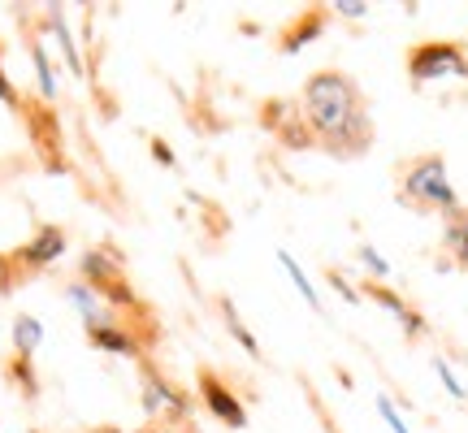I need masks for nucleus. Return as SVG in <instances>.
<instances>
[{"mask_svg":"<svg viewBox=\"0 0 468 433\" xmlns=\"http://www.w3.org/2000/svg\"><path fill=\"white\" fill-rule=\"evenodd\" d=\"M300 121L303 139L321 143L343 161L365 156L373 143V117H368L365 91L343 69H317L300 91Z\"/></svg>","mask_w":468,"mask_h":433,"instance_id":"nucleus-1","label":"nucleus"},{"mask_svg":"<svg viewBox=\"0 0 468 433\" xmlns=\"http://www.w3.org/2000/svg\"><path fill=\"white\" fill-rule=\"evenodd\" d=\"M399 200L420 208V213H442V216L460 213L455 186H452V178H447V161H442L438 152L412 156V161L399 169Z\"/></svg>","mask_w":468,"mask_h":433,"instance_id":"nucleus-2","label":"nucleus"},{"mask_svg":"<svg viewBox=\"0 0 468 433\" xmlns=\"http://www.w3.org/2000/svg\"><path fill=\"white\" fill-rule=\"evenodd\" d=\"M408 74L412 83H434V79H460L468 74V52L455 39H425L408 48Z\"/></svg>","mask_w":468,"mask_h":433,"instance_id":"nucleus-3","label":"nucleus"},{"mask_svg":"<svg viewBox=\"0 0 468 433\" xmlns=\"http://www.w3.org/2000/svg\"><path fill=\"white\" fill-rule=\"evenodd\" d=\"M144 412L165 425H183L191 417V399L174 382H165L156 368H144Z\"/></svg>","mask_w":468,"mask_h":433,"instance_id":"nucleus-4","label":"nucleus"},{"mask_svg":"<svg viewBox=\"0 0 468 433\" xmlns=\"http://www.w3.org/2000/svg\"><path fill=\"white\" fill-rule=\"evenodd\" d=\"M200 399H204V407H208V417L221 420V425H230V429H243V425H248V407L239 403V395L221 382L213 368L200 373Z\"/></svg>","mask_w":468,"mask_h":433,"instance_id":"nucleus-5","label":"nucleus"},{"mask_svg":"<svg viewBox=\"0 0 468 433\" xmlns=\"http://www.w3.org/2000/svg\"><path fill=\"white\" fill-rule=\"evenodd\" d=\"M368 300L373 303H382L386 312H390V317L399 321L403 330H408V338H425V333H430V325H425V317H420L417 308H412V303H403L399 295H395V290H390V286H382V282H368V290H365Z\"/></svg>","mask_w":468,"mask_h":433,"instance_id":"nucleus-6","label":"nucleus"},{"mask_svg":"<svg viewBox=\"0 0 468 433\" xmlns=\"http://www.w3.org/2000/svg\"><path fill=\"white\" fill-rule=\"evenodd\" d=\"M61 256H66V230H61V226H44L27 248L17 251V260L27 269H44V265H52V260H61Z\"/></svg>","mask_w":468,"mask_h":433,"instance_id":"nucleus-7","label":"nucleus"},{"mask_svg":"<svg viewBox=\"0 0 468 433\" xmlns=\"http://www.w3.org/2000/svg\"><path fill=\"white\" fill-rule=\"evenodd\" d=\"M66 300L79 308V317H83L87 330H96V325H113V308H109V300H104L96 286L74 282V286L66 290Z\"/></svg>","mask_w":468,"mask_h":433,"instance_id":"nucleus-8","label":"nucleus"},{"mask_svg":"<svg viewBox=\"0 0 468 433\" xmlns=\"http://www.w3.org/2000/svg\"><path fill=\"white\" fill-rule=\"evenodd\" d=\"M87 338H91L101 351H113V355H139L134 333H126L122 325H96V330H87Z\"/></svg>","mask_w":468,"mask_h":433,"instance_id":"nucleus-9","label":"nucleus"},{"mask_svg":"<svg viewBox=\"0 0 468 433\" xmlns=\"http://www.w3.org/2000/svg\"><path fill=\"white\" fill-rule=\"evenodd\" d=\"M321 26H325V14H321V9H308V14L282 35V52H300L303 44H308V35H317Z\"/></svg>","mask_w":468,"mask_h":433,"instance_id":"nucleus-10","label":"nucleus"},{"mask_svg":"<svg viewBox=\"0 0 468 433\" xmlns=\"http://www.w3.org/2000/svg\"><path fill=\"white\" fill-rule=\"evenodd\" d=\"M39 343H44V325L35 317H17L14 321V351L22 355V360H31L35 351H39Z\"/></svg>","mask_w":468,"mask_h":433,"instance_id":"nucleus-11","label":"nucleus"},{"mask_svg":"<svg viewBox=\"0 0 468 433\" xmlns=\"http://www.w3.org/2000/svg\"><path fill=\"white\" fill-rule=\"evenodd\" d=\"M278 265H282L286 273H291V282H295V290H300V295H303V303H308L313 312H321V295H317V286L308 282V273H303V269H300V260H295L291 251H278Z\"/></svg>","mask_w":468,"mask_h":433,"instance_id":"nucleus-12","label":"nucleus"},{"mask_svg":"<svg viewBox=\"0 0 468 433\" xmlns=\"http://www.w3.org/2000/svg\"><path fill=\"white\" fill-rule=\"evenodd\" d=\"M221 308H226V330H230L234 338L243 343V351H248V355H256V360H261V343H256V333H251L248 325L239 321V312H234V303H230V300H221Z\"/></svg>","mask_w":468,"mask_h":433,"instance_id":"nucleus-13","label":"nucleus"},{"mask_svg":"<svg viewBox=\"0 0 468 433\" xmlns=\"http://www.w3.org/2000/svg\"><path fill=\"white\" fill-rule=\"evenodd\" d=\"M31 57H35V69H39V87H44V96H57V79H52V66L48 57H44V44H31Z\"/></svg>","mask_w":468,"mask_h":433,"instance_id":"nucleus-14","label":"nucleus"},{"mask_svg":"<svg viewBox=\"0 0 468 433\" xmlns=\"http://www.w3.org/2000/svg\"><path fill=\"white\" fill-rule=\"evenodd\" d=\"M378 412H382V417H386V425H390V433H408V425H403L399 407L390 403V395H378Z\"/></svg>","mask_w":468,"mask_h":433,"instance_id":"nucleus-15","label":"nucleus"},{"mask_svg":"<svg viewBox=\"0 0 468 433\" xmlns=\"http://www.w3.org/2000/svg\"><path fill=\"white\" fill-rule=\"evenodd\" d=\"M434 373H438V377H442V385H447V390H452L455 399H468V390H464V385H460V382H455L452 364H447V360H442V355H438V360H434Z\"/></svg>","mask_w":468,"mask_h":433,"instance_id":"nucleus-16","label":"nucleus"},{"mask_svg":"<svg viewBox=\"0 0 468 433\" xmlns=\"http://www.w3.org/2000/svg\"><path fill=\"white\" fill-rule=\"evenodd\" d=\"M360 260H365V265L373 269L378 278H390V265H386V260H382V256H378L373 248H360Z\"/></svg>","mask_w":468,"mask_h":433,"instance_id":"nucleus-17","label":"nucleus"},{"mask_svg":"<svg viewBox=\"0 0 468 433\" xmlns=\"http://www.w3.org/2000/svg\"><path fill=\"white\" fill-rule=\"evenodd\" d=\"M335 9H338L343 17H365V5H360V0H338Z\"/></svg>","mask_w":468,"mask_h":433,"instance_id":"nucleus-18","label":"nucleus"},{"mask_svg":"<svg viewBox=\"0 0 468 433\" xmlns=\"http://www.w3.org/2000/svg\"><path fill=\"white\" fill-rule=\"evenodd\" d=\"M330 282H335V290H338V295H343V300H351V303L360 300V290H351V286H347V278H338V273H330Z\"/></svg>","mask_w":468,"mask_h":433,"instance_id":"nucleus-19","label":"nucleus"},{"mask_svg":"<svg viewBox=\"0 0 468 433\" xmlns=\"http://www.w3.org/2000/svg\"><path fill=\"white\" fill-rule=\"evenodd\" d=\"M0 100H14V87L5 83V74H0Z\"/></svg>","mask_w":468,"mask_h":433,"instance_id":"nucleus-20","label":"nucleus"},{"mask_svg":"<svg viewBox=\"0 0 468 433\" xmlns=\"http://www.w3.org/2000/svg\"><path fill=\"white\" fill-rule=\"evenodd\" d=\"M101 433H117V429H101Z\"/></svg>","mask_w":468,"mask_h":433,"instance_id":"nucleus-21","label":"nucleus"}]
</instances>
